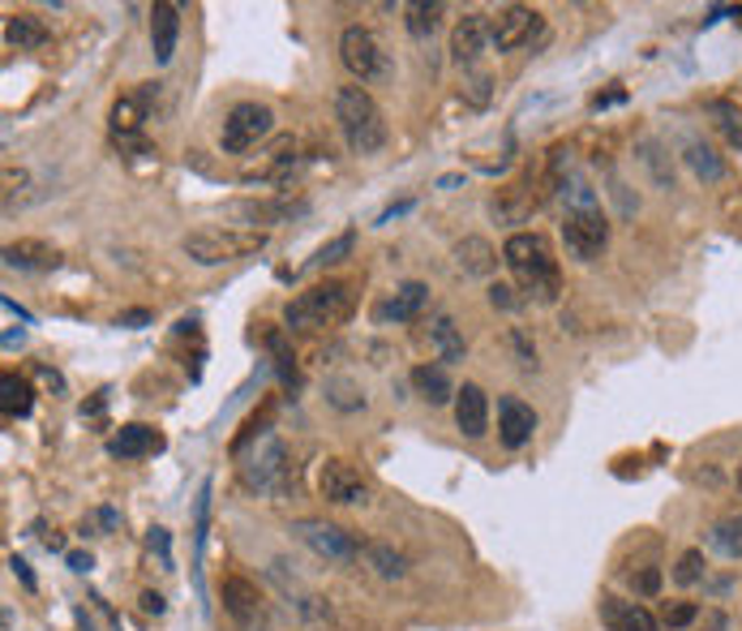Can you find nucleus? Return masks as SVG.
<instances>
[{"instance_id":"nucleus-47","label":"nucleus","mask_w":742,"mask_h":631,"mask_svg":"<svg viewBox=\"0 0 742 631\" xmlns=\"http://www.w3.org/2000/svg\"><path fill=\"white\" fill-rule=\"evenodd\" d=\"M739 495H742V465H739Z\"/></svg>"},{"instance_id":"nucleus-12","label":"nucleus","mask_w":742,"mask_h":631,"mask_svg":"<svg viewBox=\"0 0 742 631\" xmlns=\"http://www.w3.org/2000/svg\"><path fill=\"white\" fill-rule=\"evenodd\" d=\"M318 490H323L326 502H339V507H353V502L369 499L365 477L348 460H326L323 472H318Z\"/></svg>"},{"instance_id":"nucleus-9","label":"nucleus","mask_w":742,"mask_h":631,"mask_svg":"<svg viewBox=\"0 0 742 631\" xmlns=\"http://www.w3.org/2000/svg\"><path fill=\"white\" fill-rule=\"evenodd\" d=\"M220 601H224V614L236 628L262 631L271 623V605H266V598L258 593V584L245 580V576H227L224 584H220Z\"/></svg>"},{"instance_id":"nucleus-15","label":"nucleus","mask_w":742,"mask_h":631,"mask_svg":"<svg viewBox=\"0 0 742 631\" xmlns=\"http://www.w3.org/2000/svg\"><path fill=\"white\" fill-rule=\"evenodd\" d=\"M108 451H112L116 460H146V456H160L163 451V434L155 430V426L130 421V426H121V430L112 434Z\"/></svg>"},{"instance_id":"nucleus-21","label":"nucleus","mask_w":742,"mask_h":631,"mask_svg":"<svg viewBox=\"0 0 742 631\" xmlns=\"http://www.w3.org/2000/svg\"><path fill=\"white\" fill-rule=\"evenodd\" d=\"M455 266H459L464 275H477V279H485V275H494V271H498V250H494L485 236H464V241L455 245Z\"/></svg>"},{"instance_id":"nucleus-10","label":"nucleus","mask_w":742,"mask_h":631,"mask_svg":"<svg viewBox=\"0 0 742 631\" xmlns=\"http://www.w3.org/2000/svg\"><path fill=\"white\" fill-rule=\"evenodd\" d=\"M292 532L314 550V554H323L331 563H356L360 559V541H356V532L339 529V525H331V520H296Z\"/></svg>"},{"instance_id":"nucleus-11","label":"nucleus","mask_w":742,"mask_h":631,"mask_svg":"<svg viewBox=\"0 0 742 631\" xmlns=\"http://www.w3.org/2000/svg\"><path fill=\"white\" fill-rule=\"evenodd\" d=\"M284 472H288L284 442H279L275 434H262L258 447H254V456H250V465L241 468L245 486H254V490H275V486L284 481Z\"/></svg>"},{"instance_id":"nucleus-6","label":"nucleus","mask_w":742,"mask_h":631,"mask_svg":"<svg viewBox=\"0 0 742 631\" xmlns=\"http://www.w3.org/2000/svg\"><path fill=\"white\" fill-rule=\"evenodd\" d=\"M339 61H344V69L353 73L356 82H387L390 73H395L387 52H383V43H378V34L369 31V27H344V34H339Z\"/></svg>"},{"instance_id":"nucleus-23","label":"nucleus","mask_w":742,"mask_h":631,"mask_svg":"<svg viewBox=\"0 0 742 631\" xmlns=\"http://www.w3.org/2000/svg\"><path fill=\"white\" fill-rule=\"evenodd\" d=\"M227 215L245 220L254 233H262V228L284 224L288 215H296V206H292V202H232V206H227Z\"/></svg>"},{"instance_id":"nucleus-30","label":"nucleus","mask_w":742,"mask_h":631,"mask_svg":"<svg viewBox=\"0 0 742 631\" xmlns=\"http://www.w3.org/2000/svg\"><path fill=\"white\" fill-rule=\"evenodd\" d=\"M709 116H712V125L721 130V138L734 146L742 155V108L734 100H712L709 103Z\"/></svg>"},{"instance_id":"nucleus-33","label":"nucleus","mask_w":742,"mask_h":631,"mask_svg":"<svg viewBox=\"0 0 742 631\" xmlns=\"http://www.w3.org/2000/svg\"><path fill=\"white\" fill-rule=\"evenodd\" d=\"M365 554H369V567H374L383 580H399V576L408 571V559H404L395 546H387V541H374V546H365Z\"/></svg>"},{"instance_id":"nucleus-42","label":"nucleus","mask_w":742,"mask_h":631,"mask_svg":"<svg viewBox=\"0 0 742 631\" xmlns=\"http://www.w3.org/2000/svg\"><path fill=\"white\" fill-rule=\"evenodd\" d=\"M468 95H472V103L489 100V78H485V73H472V82H468Z\"/></svg>"},{"instance_id":"nucleus-36","label":"nucleus","mask_w":742,"mask_h":631,"mask_svg":"<svg viewBox=\"0 0 742 631\" xmlns=\"http://www.w3.org/2000/svg\"><path fill=\"white\" fill-rule=\"evenodd\" d=\"M700 580H704V554H700V550H687L674 563V584L691 589V584H700Z\"/></svg>"},{"instance_id":"nucleus-26","label":"nucleus","mask_w":742,"mask_h":631,"mask_svg":"<svg viewBox=\"0 0 742 631\" xmlns=\"http://www.w3.org/2000/svg\"><path fill=\"white\" fill-rule=\"evenodd\" d=\"M682 160H687V167L700 176V181H725V164H721V155L712 151L709 142H700V138H691L687 146H682Z\"/></svg>"},{"instance_id":"nucleus-3","label":"nucleus","mask_w":742,"mask_h":631,"mask_svg":"<svg viewBox=\"0 0 742 631\" xmlns=\"http://www.w3.org/2000/svg\"><path fill=\"white\" fill-rule=\"evenodd\" d=\"M356 297H360L356 279H326V284H314V288H305L301 297H292L284 305V323L292 332H323V327L353 318Z\"/></svg>"},{"instance_id":"nucleus-20","label":"nucleus","mask_w":742,"mask_h":631,"mask_svg":"<svg viewBox=\"0 0 742 631\" xmlns=\"http://www.w3.org/2000/svg\"><path fill=\"white\" fill-rule=\"evenodd\" d=\"M151 95H155V82H146L138 95H125V100L112 103V112H108V125H112V133H116V138H133V133L142 130Z\"/></svg>"},{"instance_id":"nucleus-39","label":"nucleus","mask_w":742,"mask_h":631,"mask_svg":"<svg viewBox=\"0 0 742 631\" xmlns=\"http://www.w3.org/2000/svg\"><path fill=\"white\" fill-rule=\"evenodd\" d=\"M489 305H494V309H516L519 305L516 288H511V284H489Z\"/></svg>"},{"instance_id":"nucleus-34","label":"nucleus","mask_w":742,"mask_h":631,"mask_svg":"<svg viewBox=\"0 0 742 631\" xmlns=\"http://www.w3.org/2000/svg\"><path fill=\"white\" fill-rule=\"evenodd\" d=\"M353 245H356V233L348 228V233H339L335 241H326L323 250L309 258V271H323V266H335V263H344L348 254H353Z\"/></svg>"},{"instance_id":"nucleus-17","label":"nucleus","mask_w":742,"mask_h":631,"mask_svg":"<svg viewBox=\"0 0 742 631\" xmlns=\"http://www.w3.org/2000/svg\"><path fill=\"white\" fill-rule=\"evenodd\" d=\"M601 623L610 631H661V619L640 601L601 598Z\"/></svg>"},{"instance_id":"nucleus-19","label":"nucleus","mask_w":742,"mask_h":631,"mask_svg":"<svg viewBox=\"0 0 742 631\" xmlns=\"http://www.w3.org/2000/svg\"><path fill=\"white\" fill-rule=\"evenodd\" d=\"M425 301H429V288L420 279H408V284L395 288V297H387L374 309V318L378 323H413L420 309H425Z\"/></svg>"},{"instance_id":"nucleus-45","label":"nucleus","mask_w":742,"mask_h":631,"mask_svg":"<svg viewBox=\"0 0 742 631\" xmlns=\"http://www.w3.org/2000/svg\"><path fill=\"white\" fill-rule=\"evenodd\" d=\"M69 567H73V571H78V576H87V571H91V554H69Z\"/></svg>"},{"instance_id":"nucleus-27","label":"nucleus","mask_w":742,"mask_h":631,"mask_svg":"<svg viewBox=\"0 0 742 631\" xmlns=\"http://www.w3.org/2000/svg\"><path fill=\"white\" fill-rule=\"evenodd\" d=\"M262 339H266V348H271V357H275V374H279V383H284L288 391H296V387H301V369H296V357H292L284 332H279V327H266Z\"/></svg>"},{"instance_id":"nucleus-2","label":"nucleus","mask_w":742,"mask_h":631,"mask_svg":"<svg viewBox=\"0 0 742 631\" xmlns=\"http://www.w3.org/2000/svg\"><path fill=\"white\" fill-rule=\"evenodd\" d=\"M502 263L511 266L519 293H528L532 301H558L562 293V275H558V258L553 245L541 233H511L502 245Z\"/></svg>"},{"instance_id":"nucleus-1","label":"nucleus","mask_w":742,"mask_h":631,"mask_svg":"<svg viewBox=\"0 0 742 631\" xmlns=\"http://www.w3.org/2000/svg\"><path fill=\"white\" fill-rule=\"evenodd\" d=\"M562 202H567V215H562V241H567V254L580 258V263H597L610 245V220L601 211L597 194L583 185V181H567L562 185Z\"/></svg>"},{"instance_id":"nucleus-32","label":"nucleus","mask_w":742,"mask_h":631,"mask_svg":"<svg viewBox=\"0 0 742 631\" xmlns=\"http://www.w3.org/2000/svg\"><path fill=\"white\" fill-rule=\"evenodd\" d=\"M532 211H537V199L528 194V185H511V190H502V199L494 202V215H502V220H511V224L528 220Z\"/></svg>"},{"instance_id":"nucleus-46","label":"nucleus","mask_w":742,"mask_h":631,"mask_svg":"<svg viewBox=\"0 0 742 631\" xmlns=\"http://www.w3.org/2000/svg\"><path fill=\"white\" fill-rule=\"evenodd\" d=\"M408 211H413V202H399V206H390V211H383V220H378V224H390L395 215H408Z\"/></svg>"},{"instance_id":"nucleus-38","label":"nucleus","mask_w":742,"mask_h":631,"mask_svg":"<svg viewBox=\"0 0 742 631\" xmlns=\"http://www.w3.org/2000/svg\"><path fill=\"white\" fill-rule=\"evenodd\" d=\"M631 589H636V593H644V598H652V593L661 589V571H657V567H644L640 576H631Z\"/></svg>"},{"instance_id":"nucleus-16","label":"nucleus","mask_w":742,"mask_h":631,"mask_svg":"<svg viewBox=\"0 0 742 631\" xmlns=\"http://www.w3.org/2000/svg\"><path fill=\"white\" fill-rule=\"evenodd\" d=\"M176 39H181V9L172 0H160L151 9V57H155V65H167L176 57Z\"/></svg>"},{"instance_id":"nucleus-13","label":"nucleus","mask_w":742,"mask_h":631,"mask_svg":"<svg viewBox=\"0 0 742 631\" xmlns=\"http://www.w3.org/2000/svg\"><path fill=\"white\" fill-rule=\"evenodd\" d=\"M489 48V13H464L451 31V57L455 65L472 69Z\"/></svg>"},{"instance_id":"nucleus-44","label":"nucleus","mask_w":742,"mask_h":631,"mask_svg":"<svg viewBox=\"0 0 742 631\" xmlns=\"http://www.w3.org/2000/svg\"><path fill=\"white\" fill-rule=\"evenodd\" d=\"M142 610L146 614H163V598L160 593H142Z\"/></svg>"},{"instance_id":"nucleus-14","label":"nucleus","mask_w":742,"mask_h":631,"mask_svg":"<svg viewBox=\"0 0 742 631\" xmlns=\"http://www.w3.org/2000/svg\"><path fill=\"white\" fill-rule=\"evenodd\" d=\"M532 434H537V413L519 396H502V404H498V438H502V447L519 451V447L532 442Z\"/></svg>"},{"instance_id":"nucleus-24","label":"nucleus","mask_w":742,"mask_h":631,"mask_svg":"<svg viewBox=\"0 0 742 631\" xmlns=\"http://www.w3.org/2000/svg\"><path fill=\"white\" fill-rule=\"evenodd\" d=\"M4 39H9V48H18V52H34V48H43V43L52 39V31H48L43 18H34V13H9Z\"/></svg>"},{"instance_id":"nucleus-28","label":"nucleus","mask_w":742,"mask_h":631,"mask_svg":"<svg viewBox=\"0 0 742 631\" xmlns=\"http://www.w3.org/2000/svg\"><path fill=\"white\" fill-rule=\"evenodd\" d=\"M0 391H4V417H31L34 391L27 378H18L13 369H4L0 374Z\"/></svg>"},{"instance_id":"nucleus-41","label":"nucleus","mask_w":742,"mask_h":631,"mask_svg":"<svg viewBox=\"0 0 742 631\" xmlns=\"http://www.w3.org/2000/svg\"><path fill=\"white\" fill-rule=\"evenodd\" d=\"M155 318H151V309H125V314H116V327H151Z\"/></svg>"},{"instance_id":"nucleus-18","label":"nucleus","mask_w":742,"mask_h":631,"mask_svg":"<svg viewBox=\"0 0 742 631\" xmlns=\"http://www.w3.org/2000/svg\"><path fill=\"white\" fill-rule=\"evenodd\" d=\"M455 426L464 438H485L489 430V399L477 383H464L459 396H455Z\"/></svg>"},{"instance_id":"nucleus-4","label":"nucleus","mask_w":742,"mask_h":631,"mask_svg":"<svg viewBox=\"0 0 742 631\" xmlns=\"http://www.w3.org/2000/svg\"><path fill=\"white\" fill-rule=\"evenodd\" d=\"M335 121H339V133H344L353 155H378L387 146V116H383L378 100L360 82L335 91Z\"/></svg>"},{"instance_id":"nucleus-25","label":"nucleus","mask_w":742,"mask_h":631,"mask_svg":"<svg viewBox=\"0 0 742 631\" xmlns=\"http://www.w3.org/2000/svg\"><path fill=\"white\" fill-rule=\"evenodd\" d=\"M413 387H417V396L425 399V404H434V408L447 404L451 396H459L451 383V374H447V366H434V362L413 369Z\"/></svg>"},{"instance_id":"nucleus-31","label":"nucleus","mask_w":742,"mask_h":631,"mask_svg":"<svg viewBox=\"0 0 742 631\" xmlns=\"http://www.w3.org/2000/svg\"><path fill=\"white\" fill-rule=\"evenodd\" d=\"M709 546L716 554H725V559H742V511L730 516V520H721V525H712Z\"/></svg>"},{"instance_id":"nucleus-35","label":"nucleus","mask_w":742,"mask_h":631,"mask_svg":"<svg viewBox=\"0 0 742 631\" xmlns=\"http://www.w3.org/2000/svg\"><path fill=\"white\" fill-rule=\"evenodd\" d=\"M438 18H443V4H408V31L413 39H429L438 31Z\"/></svg>"},{"instance_id":"nucleus-5","label":"nucleus","mask_w":742,"mask_h":631,"mask_svg":"<svg viewBox=\"0 0 742 631\" xmlns=\"http://www.w3.org/2000/svg\"><path fill=\"white\" fill-rule=\"evenodd\" d=\"M262 245H266V233H254V228H197L181 241V250H185V258H194L197 266H224V263H236V258H250V254H258Z\"/></svg>"},{"instance_id":"nucleus-22","label":"nucleus","mask_w":742,"mask_h":631,"mask_svg":"<svg viewBox=\"0 0 742 631\" xmlns=\"http://www.w3.org/2000/svg\"><path fill=\"white\" fill-rule=\"evenodd\" d=\"M57 263H61V254L52 245H43V241H13V245H4V266L9 271H52Z\"/></svg>"},{"instance_id":"nucleus-43","label":"nucleus","mask_w":742,"mask_h":631,"mask_svg":"<svg viewBox=\"0 0 742 631\" xmlns=\"http://www.w3.org/2000/svg\"><path fill=\"white\" fill-rule=\"evenodd\" d=\"M9 567H13V576L27 584V589H34V576H31V567L22 563V559H9Z\"/></svg>"},{"instance_id":"nucleus-29","label":"nucleus","mask_w":742,"mask_h":631,"mask_svg":"<svg viewBox=\"0 0 742 631\" xmlns=\"http://www.w3.org/2000/svg\"><path fill=\"white\" fill-rule=\"evenodd\" d=\"M429 339H434V348H438V357L451 366V362H464V335H459V327H455L447 314H438L434 323H429Z\"/></svg>"},{"instance_id":"nucleus-7","label":"nucleus","mask_w":742,"mask_h":631,"mask_svg":"<svg viewBox=\"0 0 742 631\" xmlns=\"http://www.w3.org/2000/svg\"><path fill=\"white\" fill-rule=\"evenodd\" d=\"M541 34H546V18L528 4H502L498 13H489V48L494 52H519Z\"/></svg>"},{"instance_id":"nucleus-8","label":"nucleus","mask_w":742,"mask_h":631,"mask_svg":"<svg viewBox=\"0 0 742 631\" xmlns=\"http://www.w3.org/2000/svg\"><path fill=\"white\" fill-rule=\"evenodd\" d=\"M271 130H275V112L258 100H245V103H236V108L224 116L220 146H224L227 155H245V151H250V146H258Z\"/></svg>"},{"instance_id":"nucleus-40","label":"nucleus","mask_w":742,"mask_h":631,"mask_svg":"<svg viewBox=\"0 0 742 631\" xmlns=\"http://www.w3.org/2000/svg\"><path fill=\"white\" fill-rule=\"evenodd\" d=\"M511 344H516V353H519V366H524V369H537V348L528 344V335H524V332H511Z\"/></svg>"},{"instance_id":"nucleus-37","label":"nucleus","mask_w":742,"mask_h":631,"mask_svg":"<svg viewBox=\"0 0 742 631\" xmlns=\"http://www.w3.org/2000/svg\"><path fill=\"white\" fill-rule=\"evenodd\" d=\"M695 619H700V605H695V601H674V605H665V614H661V623L670 631L691 628Z\"/></svg>"}]
</instances>
